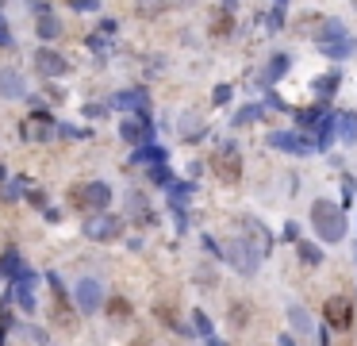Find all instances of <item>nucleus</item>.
Wrapping results in <instances>:
<instances>
[{
  "instance_id": "nucleus-1",
  "label": "nucleus",
  "mask_w": 357,
  "mask_h": 346,
  "mask_svg": "<svg viewBox=\"0 0 357 346\" xmlns=\"http://www.w3.org/2000/svg\"><path fill=\"white\" fill-rule=\"evenodd\" d=\"M315 47L323 50L327 58H334V62H342V58H349L357 50V38L346 31V23L342 19H323L315 31Z\"/></svg>"
},
{
  "instance_id": "nucleus-2",
  "label": "nucleus",
  "mask_w": 357,
  "mask_h": 346,
  "mask_svg": "<svg viewBox=\"0 0 357 346\" xmlns=\"http://www.w3.org/2000/svg\"><path fill=\"white\" fill-rule=\"evenodd\" d=\"M311 223H315V235L323 242H342L346 239V211L330 200H315L311 204Z\"/></svg>"
},
{
  "instance_id": "nucleus-3",
  "label": "nucleus",
  "mask_w": 357,
  "mask_h": 346,
  "mask_svg": "<svg viewBox=\"0 0 357 346\" xmlns=\"http://www.w3.org/2000/svg\"><path fill=\"white\" fill-rule=\"evenodd\" d=\"M112 204V189L104 181H77L69 189V208L85 211V216H100Z\"/></svg>"
},
{
  "instance_id": "nucleus-4",
  "label": "nucleus",
  "mask_w": 357,
  "mask_h": 346,
  "mask_svg": "<svg viewBox=\"0 0 357 346\" xmlns=\"http://www.w3.org/2000/svg\"><path fill=\"white\" fill-rule=\"evenodd\" d=\"M212 173L219 177V181H227V185H234L242 177V158H238V150H234L231 143H223L219 150H215V158H212Z\"/></svg>"
},
{
  "instance_id": "nucleus-5",
  "label": "nucleus",
  "mask_w": 357,
  "mask_h": 346,
  "mask_svg": "<svg viewBox=\"0 0 357 346\" xmlns=\"http://www.w3.org/2000/svg\"><path fill=\"white\" fill-rule=\"evenodd\" d=\"M323 319H327V327H334V331H349V327H354V304H349L346 297H327L323 300Z\"/></svg>"
},
{
  "instance_id": "nucleus-6",
  "label": "nucleus",
  "mask_w": 357,
  "mask_h": 346,
  "mask_svg": "<svg viewBox=\"0 0 357 346\" xmlns=\"http://www.w3.org/2000/svg\"><path fill=\"white\" fill-rule=\"evenodd\" d=\"M219 254H223V262H231V266L238 269L242 277H250L254 269H258V258H254L250 246H246V242H238V239H227Z\"/></svg>"
},
{
  "instance_id": "nucleus-7",
  "label": "nucleus",
  "mask_w": 357,
  "mask_h": 346,
  "mask_svg": "<svg viewBox=\"0 0 357 346\" xmlns=\"http://www.w3.org/2000/svg\"><path fill=\"white\" fill-rule=\"evenodd\" d=\"M85 235L88 239H97V242H112L123 235V220H116V216H93V223H85Z\"/></svg>"
},
{
  "instance_id": "nucleus-8",
  "label": "nucleus",
  "mask_w": 357,
  "mask_h": 346,
  "mask_svg": "<svg viewBox=\"0 0 357 346\" xmlns=\"http://www.w3.org/2000/svg\"><path fill=\"white\" fill-rule=\"evenodd\" d=\"M35 69H39L42 77H62L69 69V62L58 54V50H50V47H39L35 50Z\"/></svg>"
},
{
  "instance_id": "nucleus-9",
  "label": "nucleus",
  "mask_w": 357,
  "mask_h": 346,
  "mask_svg": "<svg viewBox=\"0 0 357 346\" xmlns=\"http://www.w3.org/2000/svg\"><path fill=\"white\" fill-rule=\"evenodd\" d=\"M100 300H104V292H100V281H93V277H85V281H77V304H81V312H100Z\"/></svg>"
},
{
  "instance_id": "nucleus-10",
  "label": "nucleus",
  "mask_w": 357,
  "mask_h": 346,
  "mask_svg": "<svg viewBox=\"0 0 357 346\" xmlns=\"http://www.w3.org/2000/svg\"><path fill=\"white\" fill-rule=\"evenodd\" d=\"M269 143L277 146V150H288V154H311V150H315V146H311L308 139H299L296 131H273Z\"/></svg>"
},
{
  "instance_id": "nucleus-11",
  "label": "nucleus",
  "mask_w": 357,
  "mask_h": 346,
  "mask_svg": "<svg viewBox=\"0 0 357 346\" xmlns=\"http://www.w3.org/2000/svg\"><path fill=\"white\" fill-rule=\"evenodd\" d=\"M246 231H250L254 258H265V254L273 250V239H269V231H265V223H261V220H246Z\"/></svg>"
},
{
  "instance_id": "nucleus-12",
  "label": "nucleus",
  "mask_w": 357,
  "mask_h": 346,
  "mask_svg": "<svg viewBox=\"0 0 357 346\" xmlns=\"http://www.w3.org/2000/svg\"><path fill=\"white\" fill-rule=\"evenodd\" d=\"M23 93H27V81H23L16 69H4V73H0V96H4V100H20Z\"/></svg>"
},
{
  "instance_id": "nucleus-13",
  "label": "nucleus",
  "mask_w": 357,
  "mask_h": 346,
  "mask_svg": "<svg viewBox=\"0 0 357 346\" xmlns=\"http://www.w3.org/2000/svg\"><path fill=\"white\" fill-rule=\"evenodd\" d=\"M50 292H54V323L58 327H69V300H66V288H62L58 277H50Z\"/></svg>"
},
{
  "instance_id": "nucleus-14",
  "label": "nucleus",
  "mask_w": 357,
  "mask_h": 346,
  "mask_svg": "<svg viewBox=\"0 0 357 346\" xmlns=\"http://www.w3.org/2000/svg\"><path fill=\"white\" fill-rule=\"evenodd\" d=\"M119 135H123L127 143L143 146V143H150V124H146V119H123V127H119Z\"/></svg>"
},
{
  "instance_id": "nucleus-15",
  "label": "nucleus",
  "mask_w": 357,
  "mask_h": 346,
  "mask_svg": "<svg viewBox=\"0 0 357 346\" xmlns=\"http://www.w3.org/2000/svg\"><path fill=\"white\" fill-rule=\"evenodd\" d=\"M127 216H131L135 223H154V211H150V204H146L143 192H131V196H127Z\"/></svg>"
},
{
  "instance_id": "nucleus-16",
  "label": "nucleus",
  "mask_w": 357,
  "mask_h": 346,
  "mask_svg": "<svg viewBox=\"0 0 357 346\" xmlns=\"http://www.w3.org/2000/svg\"><path fill=\"white\" fill-rule=\"evenodd\" d=\"M16 300H20L23 312H35V277H31V273H20V277H16Z\"/></svg>"
},
{
  "instance_id": "nucleus-17",
  "label": "nucleus",
  "mask_w": 357,
  "mask_h": 346,
  "mask_svg": "<svg viewBox=\"0 0 357 346\" xmlns=\"http://www.w3.org/2000/svg\"><path fill=\"white\" fill-rule=\"evenodd\" d=\"M334 127H338V139H346V143H357V112L338 115Z\"/></svg>"
},
{
  "instance_id": "nucleus-18",
  "label": "nucleus",
  "mask_w": 357,
  "mask_h": 346,
  "mask_svg": "<svg viewBox=\"0 0 357 346\" xmlns=\"http://www.w3.org/2000/svg\"><path fill=\"white\" fill-rule=\"evenodd\" d=\"M112 104H116V108H135V112H146V93H143V89H131V93H119Z\"/></svg>"
},
{
  "instance_id": "nucleus-19",
  "label": "nucleus",
  "mask_w": 357,
  "mask_h": 346,
  "mask_svg": "<svg viewBox=\"0 0 357 346\" xmlns=\"http://www.w3.org/2000/svg\"><path fill=\"white\" fill-rule=\"evenodd\" d=\"M131 162H138V165H154V162H165V150H162V146H138V150L131 154Z\"/></svg>"
},
{
  "instance_id": "nucleus-20",
  "label": "nucleus",
  "mask_w": 357,
  "mask_h": 346,
  "mask_svg": "<svg viewBox=\"0 0 357 346\" xmlns=\"http://www.w3.org/2000/svg\"><path fill=\"white\" fill-rule=\"evenodd\" d=\"M288 319H292V327H296L299 335H315V323L308 319V312H304L299 304H292V308H288Z\"/></svg>"
},
{
  "instance_id": "nucleus-21",
  "label": "nucleus",
  "mask_w": 357,
  "mask_h": 346,
  "mask_svg": "<svg viewBox=\"0 0 357 346\" xmlns=\"http://www.w3.org/2000/svg\"><path fill=\"white\" fill-rule=\"evenodd\" d=\"M330 143H334V119H330V115H323V119H319V139L311 146H315V150H327Z\"/></svg>"
},
{
  "instance_id": "nucleus-22",
  "label": "nucleus",
  "mask_w": 357,
  "mask_h": 346,
  "mask_svg": "<svg viewBox=\"0 0 357 346\" xmlns=\"http://www.w3.org/2000/svg\"><path fill=\"white\" fill-rule=\"evenodd\" d=\"M127 316H131V300H127V297H112V300H108V319L123 323Z\"/></svg>"
},
{
  "instance_id": "nucleus-23",
  "label": "nucleus",
  "mask_w": 357,
  "mask_h": 346,
  "mask_svg": "<svg viewBox=\"0 0 357 346\" xmlns=\"http://www.w3.org/2000/svg\"><path fill=\"white\" fill-rule=\"evenodd\" d=\"M35 27H39V38H58V35H62V23H58L54 16H50V12H42Z\"/></svg>"
},
{
  "instance_id": "nucleus-24",
  "label": "nucleus",
  "mask_w": 357,
  "mask_h": 346,
  "mask_svg": "<svg viewBox=\"0 0 357 346\" xmlns=\"http://www.w3.org/2000/svg\"><path fill=\"white\" fill-rule=\"evenodd\" d=\"M0 273H8V277H20V273H27L23 269V262H20V254L16 250H8L4 258H0Z\"/></svg>"
},
{
  "instance_id": "nucleus-25",
  "label": "nucleus",
  "mask_w": 357,
  "mask_h": 346,
  "mask_svg": "<svg viewBox=\"0 0 357 346\" xmlns=\"http://www.w3.org/2000/svg\"><path fill=\"white\" fill-rule=\"evenodd\" d=\"M296 250H299V262H304V266H319V262H323V250L311 246V242H296Z\"/></svg>"
},
{
  "instance_id": "nucleus-26",
  "label": "nucleus",
  "mask_w": 357,
  "mask_h": 346,
  "mask_svg": "<svg viewBox=\"0 0 357 346\" xmlns=\"http://www.w3.org/2000/svg\"><path fill=\"white\" fill-rule=\"evenodd\" d=\"M338 81H342V73H327V77H319L315 81V96H330L338 89Z\"/></svg>"
},
{
  "instance_id": "nucleus-27",
  "label": "nucleus",
  "mask_w": 357,
  "mask_h": 346,
  "mask_svg": "<svg viewBox=\"0 0 357 346\" xmlns=\"http://www.w3.org/2000/svg\"><path fill=\"white\" fill-rule=\"evenodd\" d=\"M154 316L162 319L165 327H173V331H181V319H177V312H173L169 304H158V308H154Z\"/></svg>"
},
{
  "instance_id": "nucleus-28",
  "label": "nucleus",
  "mask_w": 357,
  "mask_h": 346,
  "mask_svg": "<svg viewBox=\"0 0 357 346\" xmlns=\"http://www.w3.org/2000/svg\"><path fill=\"white\" fill-rule=\"evenodd\" d=\"M231 27H234L231 12H223V16H215V23H212V35H215V38H223V35H231Z\"/></svg>"
},
{
  "instance_id": "nucleus-29",
  "label": "nucleus",
  "mask_w": 357,
  "mask_h": 346,
  "mask_svg": "<svg viewBox=\"0 0 357 346\" xmlns=\"http://www.w3.org/2000/svg\"><path fill=\"white\" fill-rule=\"evenodd\" d=\"M284 69H288V58H284V54H277V58L269 62V69H265V77H261V81H273V77H280Z\"/></svg>"
},
{
  "instance_id": "nucleus-30",
  "label": "nucleus",
  "mask_w": 357,
  "mask_h": 346,
  "mask_svg": "<svg viewBox=\"0 0 357 346\" xmlns=\"http://www.w3.org/2000/svg\"><path fill=\"white\" fill-rule=\"evenodd\" d=\"M319 119H323V108H304V112H296L299 127H311V124H319Z\"/></svg>"
},
{
  "instance_id": "nucleus-31",
  "label": "nucleus",
  "mask_w": 357,
  "mask_h": 346,
  "mask_svg": "<svg viewBox=\"0 0 357 346\" xmlns=\"http://www.w3.org/2000/svg\"><path fill=\"white\" fill-rule=\"evenodd\" d=\"M181 135H184V139H200V119H196V115H193V119H188V115H184V119H181Z\"/></svg>"
},
{
  "instance_id": "nucleus-32",
  "label": "nucleus",
  "mask_w": 357,
  "mask_h": 346,
  "mask_svg": "<svg viewBox=\"0 0 357 346\" xmlns=\"http://www.w3.org/2000/svg\"><path fill=\"white\" fill-rule=\"evenodd\" d=\"M246 312H250V308H246V304H242V300H238V304L231 308V323H234V327H246V319H250V316H246Z\"/></svg>"
},
{
  "instance_id": "nucleus-33",
  "label": "nucleus",
  "mask_w": 357,
  "mask_h": 346,
  "mask_svg": "<svg viewBox=\"0 0 357 346\" xmlns=\"http://www.w3.org/2000/svg\"><path fill=\"white\" fill-rule=\"evenodd\" d=\"M193 327L200 331V335H212V319L204 316V312H193Z\"/></svg>"
},
{
  "instance_id": "nucleus-34",
  "label": "nucleus",
  "mask_w": 357,
  "mask_h": 346,
  "mask_svg": "<svg viewBox=\"0 0 357 346\" xmlns=\"http://www.w3.org/2000/svg\"><path fill=\"white\" fill-rule=\"evenodd\" d=\"M150 177H154L158 185H173V177H169V170H165V162L154 165V170H150Z\"/></svg>"
},
{
  "instance_id": "nucleus-35",
  "label": "nucleus",
  "mask_w": 357,
  "mask_h": 346,
  "mask_svg": "<svg viewBox=\"0 0 357 346\" xmlns=\"http://www.w3.org/2000/svg\"><path fill=\"white\" fill-rule=\"evenodd\" d=\"M258 115H261V108H246V112H238L234 124H250V119H258Z\"/></svg>"
},
{
  "instance_id": "nucleus-36",
  "label": "nucleus",
  "mask_w": 357,
  "mask_h": 346,
  "mask_svg": "<svg viewBox=\"0 0 357 346\" xmlns=\"http://www.w3.org/2000/svg\"><path fill=\"white\" fill-rule=\"evenodd\" d=\"M0 47H12V27L0 19Z\"/></svg>"
},
{
  "instance_id": "nucleus-37",
  "label": "nucleus",
  "mask_w": 357,
  "mask_h": 346,
  "mask_svg": "<svg viewBox=\"0 0 357 346\" xmlns=\"http://www.w3.org/2000/svg\"><path fill=\"white\" fill-rule=\"evenodd\" d=\"M69 4H73L77 12H93V8H97V0H69Z\"/></svg>"
},
{
  "instance_id": "nucleus-38",
  "label": "nucleus",
  "mask_w": 357,
  "mask_h": 346,
  "mask_svg": "<svg viewBox=\"0 0 357 346\" xmlns=\"http://www.w3.org/2000/svg\"><path fill=\"white\" fill-rule=\"evenodd\" d=\"M227 100H231V89H227V85L215 89V104H227Z\"/></svg>"
},
{
  "instance_id": "nucleus-39",
  "label": "nucleus",
  "mask_w": 357,
  "mask_h": 346,
  "mask_svg": "<svg viewBox=\"0 0 357 346\" xmlns=\"http://www.w3.org/2000/svg\"><path fill=\"white\" fill-rule=\"evenodd\" d=\"M280 346H296V343H292V338H280Z\"/></svg>"
},
{
  "instance_id": "nucleus-40",
  "label": "nucleus",
  "mask_w": 357,
  "mask_h": 346,
  "mask_svg": "<svg viewBox=\"0 0 357 346\" xmlns=\"http://www.w3.org/2000/svg\"><path fill=\"white\" fill-rule=\"evenodd\" d=\"M131 346H150V343H146V338H138V343H131Z\"/></svg>"
},
{
  "instance_id": "nucleus-41",
  "label": "nucleus",
  "mask_w": 357,
  "mask_h": 346,
  "mask_svg": "<svg viewBox=\"0 0 357 346\" xmlns=\"http://www.w3.org/2000/svg\"><path fill=\"white\" fill-rule=\"evenodd\" d=\"M284 4H288V0H277V12H280V8H284Z\"/></svg>"
},
{
  "instance_id": "nucleus-42",
  "label": "nucleus",
  "mask_w": 357,
  "mask_h": 346,
  "mask_svg": "<svg viewBox=\"0 0 357 346\" xmlns=\"http://www.w3.org/2000/svg\"><path fill=\"white\" fill-rule=\"evenodd\" d=\"M354 8H357V0H354Z\"/></svg>"
}]
</instances>
